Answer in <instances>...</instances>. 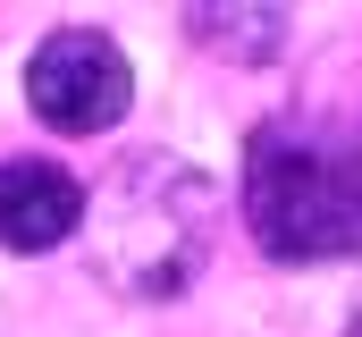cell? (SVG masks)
<instances>
[{
    "label": "cell",
    "mask_w": 362,
    "mask_h": 337,
    "mask_svg": "<svg viewBox=\"0 0 362 337\" xmlns=\"http://www.w3.org/2000/svg\"><path fill=\"white\" fill-rule=\"evenodd\" d=\"M245 228L270 261L362 253V118L295 110L245 144Z\"/></svg>",
    "instance_id": "6da1fadb"
},
{
    "label": "cell",
    "mask_w": 362,
    "mask_h": 337,
    "mask_svg": "<svg viewBox=\"0 0 362 337\" xmlns=\"http://www.w3.org/2000/svg\"><path fill=\"white\" fill-rule=\"evenodd\" d=\"M219 236V185L177 152H127L85 194V253L118 295H185Z\"/></svg>",
    "instance_id": "7a4b0ae2"
},
{
    "label": "cell",
    "mask_w": 362,
    "mask_h": 337,
    "mask_svg": "<svg viewBox=\"0 0 362 337\" xmlns=\"http://www.w3.org/2000/svg\"><path fill=\"white\" fill-rule=\"evenodd\" d=\"M25 101H34V118L59 127V135H110V127L127 118V101H135V68H127V51H118L110 34L59 25V34H42L34 59H25Z\"/></svg>",
    "instance_id": "3957f363"
},
{
    "label": "cell",
    "mask_w": 362,
    "mask_h": 337,
    "mask_svg": "<svg viewBox=\"0 0 362 337\" xmlns=\"http://www.w3.org/2000/svg\"><path fill=\"white\" fill-rule=\"evenodd\" d=\"M68 236H85V185L42 152L0 161V245L8 253H59Z\"/></svg>",
    "instance_id": "277c9868"
},
{
    "label": "cell",
    "mask_w": 362,
    "mask_h": 337,
    "mask_svg": "<svg viewBox=\"0 0 362 337\" xmlns=\"http://www.w3.org/2000/svg\"><path fill=\"white\" fill-rule=\"evenodd\" d=\"M185 25H194L202 51H228L236 68H270L278 42H286V17L278 8H194Z\"/></svg>",
    "instance_id": "5b68a950"
},
{
    "label": "cell",
    "mask_w": 362,
    "mask_h": 337,
    "mask_svg": "<svg viewBox=\"0 0 362 337\" xmlns=\"http://www.w3.org/2000/svg\"><path fill=\"white\" fill-rule=\"evenodd\" d=\"M354 337H362V312H354Z\"/></svg>",
    "instance_id": "8992f818"
}]
</instances>
